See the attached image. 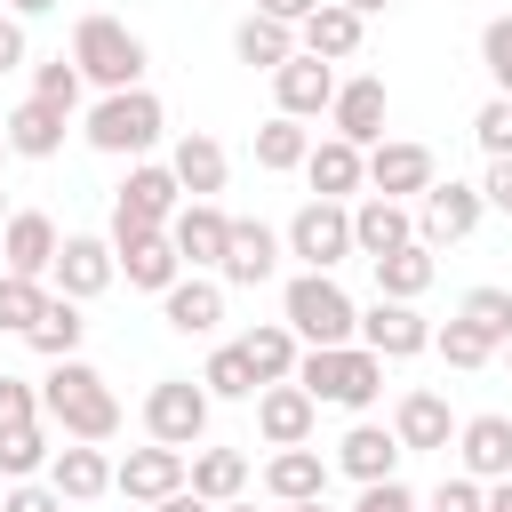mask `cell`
I'll list each match as a JSON object with an SVG mask.
<instances>
[{"label": "cell", "instance_id": "1", "mask_svg": "<svg viewBox=\"0 0 512 512\" xmlns=\"http://www.w3.org/2000/svg\"><path fill=\"white\" fill-rule=\"evenodd\" d=\"M40 416L64 432V440H88V448H104L112 432H120V400H112V384L72 352V360H48V384H40Z\"/></svg>", "mask_w": 512, "mask_h": 512}, {"label": "cell", "instance_id": "2", "mask_svg": "<svg viewBox=\"0 0 512 512\" xmlns=\"http://www.w3.org/2000/svg\"><path fill=\"white\" fill-rule=\"evenodd\" d=\"M280 320H288V336H296L304 352H320V344H352L360 304L336 288V272H296V280L280 288Z\"/></svg>", "mask_w": 512, "mask_h": 512}, {"label": "cell", "instance_id": "3", "mask_svg": "<svg viewBox=\"0 0 512 512\" xmlns=\"http://www.w3.org/2000/svg\"><path fill=\"white\" fill-rule=\"evenodd\" d=\"M288 384H304V392H312V408L328 400V408H352V416H360V408L384 392V360H376L368 344H320V352H304V360H296V376H288Z\"/></svg>", "mask_w": 512, "mask_h": 512}, {"label": "cell", "instance_id": "4", "mask_svg": "<svg viewBox=\"0 0 512 512\" xmlns=\"http://www.w3.org/2000/svg\"><path fill=\"white\" fill-rule=\"evenodd\" d=\"M72 64H80V80H96L104 96H120V88H144V40L120 24V16H80L72 24Z\"/></svg>", "mask_w": 512, "mask_h": 512}, {"label": "cell", "instance_id": "5", "mask_svg": "<svg viewBox=\"0 0 512 512\" xmlns=\"http://www.w3.org/2000/svg\"><path fill=\"white\" fill-rule=\"evenodd\" d=\"M160 128H168V112H160L152 88H120V96H96V104H88V144L112 152V160H120V152H152Z\"/></svg>", "mask_w": 512, "mask_h": 512}, {"label": "cell", "instance_id": "6", "mask_svg": "<svg viewBox=\"0 0 512 512\" xmlns=\"http://www.w3.org/2000/svg\"><path fill=\"white\" fill-rule=\"evenodd\" d=\"M280 248L304 256V272H336V264L352 256V208H344V200H304V208L288 216Z\"/></svg>", "mask_w": 512, "mask_h": 512}, {"label": "cell", "instance_id": "7", "mask_svg": "<svg viewBox=\"0 0 512 512\" xmlns=\"http://www.w3.org/2000/svg\"><path fill=\"white\" fill-rule=\"evenodd\" d=\"M144 432H152L160 448H200V432H208V392H200L192 376H160V384L144 392Z\"/></svg>", "mask_w": 512, "mask_h": 512}, {"label": "cell", "instance_id": "8", "mask_svg": "<svg viewBox=\"0 0 512 512\" xmlns=\"http://www.w3.org/2000/svg\"><path fill=\"white\" fill-rule=\"evenodd\" d=\"M360 160H368V192H376V200H400V208L440 184V176H432V152H424V144H400V136L368 144Z\"/></svg>", "mask_w": 512, "mask_h": 512}, {"label": "cell", "instance_id": "9", "mask_svg": "<svg viewBox=\"0 0 512 512\" xmlns=\"http://www.w3.org/2000/svg\"><path fill=\"white\" fill-rule=\"evenodd\" d=\"M480 216H488V200H480V184H432L424 200H416V240L424 248H448V240H472L480 232Z\"/></svg>", "mask_w": 512, "mask_h": 512}, {"label": "cell", "instance_id": "10", "mask_svg": "<svg viewBox=\"0 0 512 512\" xmlns=\"http://www.w3.org/2000/svg\"><path fill=\"white\" fill-rule=\"evenodd\" d=\"M112 264L128 272V288H152V296H168V288L184 280L176 240H168V232H136V224H112Z\"/></svg>", "mask_w": 512, "mask_h": 512}, {"label": "cell", "instance_id": "11", "mask_svg": "<svg viewBox=\"0 0 512 512\" xmlns=\"http://www.w3.org/2000/svg\"><path fill=\"white\" fill-rule=\"evenodd\" d=\"M184 208V192H176V176L160 168V160H136L128 168V184H120V200H112V224H136V232H168V216Z\"/></svg>", "mask_w": 512, "mask_h": 512}, {"label": "cell", "instance_id": "12", "mask_svg": "<svg viewBox=\"0 0 512 512\" xmlns=\"http://www.w3.org/2000/svg\"><path fill=\"white\" fill-rule=\"evenodd\" d=\"M352 336H360L376 360H416V352H432V320H424L416 304H392V296H376Z\"/></svg>", "mask_w": 512, "mask_h": 512}, {"label": "cell", "instance_id": "13", "mask_svg": "<svg viewBox=\"0 0 512 512\" xmlns=\"http://www.w3.org/2000/svg\"><path fill=\"white\" fill-rule=\"evenodd\" d=\"M456 464H464V480H480V488H496V480H512V416H464L456 424Z\"/></svg>", "mask_w": 512, "mask_h": 512}, {"label": "cell", "instance_id": "14", "mask_svg": "<svg viewBox=\"0 0 512 512\" xmlns=\"http://www.w3.org/2000/svg\"><path fill=\"white\" fill-rule=\"evenodd\" d=\"M384 112H392V96H384V80H336V104H328V128L352 144V152H368V144H384Z\"/></svg>", "mask_w": 512, "mask_h": 512}, {"label": "cell", "instance_id": "15", "mask_svg": "<svg viewBox=\"0 0 512 512\" xmlns=\"http://www.w3.org/2000/svg\"><path fill=\"white\" fill-rule=\"evenodd\" d=\"M168 240H176L184 272H216V264H224V240H232V216H224L216 200H184V208L168 216Z\"/></svg>", "mask_w": 512, "mask_h": 512}, {"label": "cell", "instance_id": "16", "mask_svg": "<svg viewBox=\"0 0 512 512\" xmlns=\"http://www.w3.org/2000/svg\"><path fill=\"white\" fill-rule=\"evenodd\" d=\"M56 248H64L56 216H40V208H8V224H0V256H8V272H16V280H48Z\"/></svg>", "mask_w": 512, "mask_h": 512}, {"label": "cell", "instance_id": "17", "mask_svg": "<svg viewBox=\"0 0 512 512\" xmlns=\"http://www.w3.org/2000/svg\"><path fill=\"white\" fill-rule=\"evenodd\" d=\"M272 272H280V232L256 224V216H232V240H224L216 280H224V288H264Z\"/></svg>", "mask_w": 512, "mask_h": 512}, {"label": "cell", "instance_id": "18", "mask_svg": "<svg viewBox=\"0 0 512 512\" xmlns=\"http://www.w3.org/2000/svg\"><path fill=\"white\" fill-rule=\"evenodd\" d=\"M56 296H72V304H88V296H104L112 280H120V264H112V240H96V232H72L64 248H56Z\"/></svg>", "mask_w": 512, "mask_h": 512}, {"label": "cell", "instance_id": "19", "mask_svg": "<svg viewBox=\"0 0 512 512\" xmlns=\"http://www.w3.org/2000/svg\"><path fill=\"white\" fill-rule=\"evenodd\" d=\"M184 464H192L184 448H160V440H152V448H128V456L112 464V488H120L128 504H160V496L184 488Z\"/></svg>", "mask_w": 512, "mask_h": 512}, {"label": "cell", "instance_id": "20", "mask_svg": "<svg viewBox=\"0 0 512 512\" xmlns=\"http://www.w3.org/2000/svg\"><path fill=\"white\" fill-rule=\"evenodd\" d=\"M272 96H280V112L288 120H320L328 104H336V64H320V56H288L280 72H272Z\"/></svg>", "mask_w": 512, "mask_h": 512}, {"label": "cell", "instance_id": "21", "mask_svg": "<svg viewBox=\"0 0 512 512\" xmlns=\"http://www.w3.org/2000/svg\"><path fill=\"white\" fill-rule=\"evenodd\" d=\"M400 440H392V424H352L344 440H336V472H352L360 488H376V480H400Z\"/></svg>", "mask_w": 512, "mask_h": 512}, {"label": "cell", "instance_id": "22", "mask_svg": "<svg viewBox=\"0 0 512 512\" xmlns=\"http://www.w3.org/2000/svg\"><path fill=\"white\" fill-rule=\"evenodd\" d=\"M160 320H168L176 336H216V320H224V280H208V272H184V280L160 296Z\"/></svg>", "mask_w": 512, "mask_h": 512}, {"label": "cell", "instance_id": "23", "mask_svg": "<svg viewBox=\"0 0 512 512\" xmlns=\"http://www.w3.org/2000/svg\"><path fill=\"white\" fill-rule=\"evenodd\" d=\"M312 416H320V408H312L304 384H264V392H256V432H264L272 448H304V440H312Z\"/></svg>", "mask_w": 512, "mask_h": 512}, {"label": "cell", "instance_id": "24", "mask_svg": "<svg viewBox=\"0 0 512 512\" xmlns=\"http://www.w3.org/2000/svg\"><path fill=\"white\" fill-rule=\"evenodd\" d=\"M48 488H56L64 504H96V496L112 488V456L88 448V440H64V448L48 456Z\"/></svg>", "mask_w": 512, "mask_h": 512}, {"label": "cell", "instance_id": "25", "mask_svg": "<svg viewBox=\"0 0 512 512\" xmlns=\"http://www.w3.org/2000/svg\"><path fill=\"white\" fill-rule=\"evenodd\" d=\"M64 120H72V112H56V104L24 96V104L0 120V136H8V152H16V160H56V152H64Z\"/></svg>", "mask_w": 512, "mask_h": 512}, {"label": "cell", "instance_id": "26", "mask_svg": "<svg viewBox=\"0 0 512 512\" xmlns=\"http://www.w3.org/2000/svg\"><path fill=\"white\" fill-rule=\"evenodd\" d=\"M408 240H416V216H408L400 200H376V192H368V200L352 208V256L376 264V256H392V248H408Z\"/></svg>", "mask_w": 512, "mask_h": 512}, {"label": "cell", "instance_id": "27", "mask_svg": "<svg viewBox=\"0 0 512 512\" xmlns=\"http://www.w3.org/2000/svg\"><path fill=\"white\" fill-rule=\"evenodd\" d=\"M360 32H368V24H360L352 8L320 0V8L296 24V48H304V56H320V64H344V56H360Z\"/></svg>", "mask_w": 512, "mask_h": 512}, {"label": "cell", "instance_id": "28", "mask_svg": "<svg viewBox=\"0 0 512 512\" xmlns=\"http://www.w3.org/2000/svg\"><path fill=\"white\" fill-rule=\"evenodd\" d=\"M392 440L416 456V448H448L456 440V416H448V400L440 392H400V408H392Z\"/></svg>", "mask_w": 512, "mask_h": 512}, {"label": "cell", "instance_id": "29", "mask_svg": "<svg viewBox=\"0 0 512 512\" xmlns=\"http://www.w3.org/2000/svg\"><path fill=\"white\" fill-rule=\"evenodd\" d=\"M184 488H192L200 504H240V496H248V456H240V448H192Z\"/></svg>", "mask_w": 512, "mask_h": 512}, {"label": "cell", "instance_id": "30", "mask_svg": "<svg viewBox=\"0 0 512 512\" xmlns=\"http://www.w3.org/2000/svg\"><path fill=\"white\" fill-rule=\"evenodd\" d=\"M168 176H176V192L184 200H208V192H224V144L216 136H176V152H168Z\"/></svg>", "mask_w": 512, "mask_h": 512}, {"label": "cell", "instance_id": "31", "mask_svg": "<svg viewBox=\"0 0 512 512\" xmlns=\"http://www.w3.org/2000/svg\"><path fill=\"white\" fill-rule=\"evenodd\" d=\"M264 488H272V504H312V496H328L320 448H280V456L264 464Z\"/></svg>", "mask_w": 512, "mask_h": 512}, {"label": "cell", "instance_id": "32", "mask_svg": "<svg viewBox=\"0 0 512 512\" xmlns=\"http://www.w3.org/2000/svg\"><path fill=\"white\" fill-rule=\"evenodd\" d=\"M304 176H312V192H320V200H344V192H360V184H368V160H360L344 136H328V144H312V152H304Z\"/></svg>", "mask_w": 512, "mask_h": 512}, {"label": "cell", "instance_id": "33", "mask_svg": "<svg viewBox=\"0 0 512 512\" xmlns=\"http://www.w3.org/2000/svg\"><path fill=\"white\" fill-rule=\"evenodd\" d=\"M432 280H440V264H432V248H424V240H408V248L376 256V296H392V304H416Z\"/></svg>", "mask_w": 512, "mask_h": 512}, {"label": "cell", "instance_id": "34", "mask_svg": "<svg viewBox=\"0 0 512 512\" xmlns=\"http://www.w3.org/2000/svg\"><path fill=\"white\" fill-rule=\"evenodd\" d=\"M80 336H88V320H80V304H72V296H48V304H40V320L24 328V344H32L40 360H72V352H80Z\"/></svg>", "mask_w": 512, "mask_h": 512}, {"label": "cell", "instance_id": "35", "mask_svg": "<svg viewBox=\"0 0 512 512\" xmlns=\"http://www.w3.org/2000/svg\"><path fill=\"white\" fill-rule=\"evenodd\" d=\"M240 352H248L256 384H288V376H296V360H304V344L288 336V320H264V328H248V336H240Z\"/></svg>", "mask_w": 512, "mask_h": 512}, {"label": "cell", "instance_id": "36", "mask_svg": "<svg viewBox=\"0 0 512 512\" xmlns=\"http://www.w3.org/2000/svg\"><path fill=\"white\" fill-rule=\"evenodd\" d=\"M232 56H240V64H256V72H280V64L296 56V32H288V24H272V16H240Z\"/></svg>", "mask_w": 512, "mask_h": 512}, {"label": "cell", "instance_id": "37", "mask_svg": "<svg viewBox=\"0 0 512 512\" xmlns=\"http://www.w3.org/2000/svg\"><path fill=\"white\" fill-rule=\"evenodd\" d=\"M304 152H312V128H304V120H288V112H272V120L256 128V168H272V176H288V168H304Z\"/></svg>", "mask_w": 512, "mask_h": 512}, {"label": "cell", "instance_id": "38", "mask_svg": "<svg viewBox=\"0 0 512 512\" xmlns=\"http://www.w3.org/2000/svg\"><path fill=\"white\" fill-rule=\"evenodd\" d=\"M200 392H208V400H256L264 384H256V368H248V352H240V344H216V352H208V368H200Z\"/></svg>", "mask_w": 512, "mask_h": 512}, {"label": "cell", "instance_id": "39", "mask_svg": "<svg viewBox=\"0 0 512 512\" xmlns=\"http://www.w3.org/2000/svg\"><path fill=\"white\" fill-rule=\"evenodd\" d=\"M456 320H464V328H480L488 344H504V336H512V288H496V280H480V288H464V304H456Z\"/></svg>", "mask_w": 512, "mask_h": 512}, {"label": "cell", "instance_id": "40", "mask_svg": "<svg viewBox=\"0 0 512 512\" xmlns=\"http://www.w3.org/2000/svg\"><path fill=\"white\" fill-rule=\"evenodd\" d=\"M48 424H16V432H0V480H32V472H48Z\"/></svg>", "mask_w": 512, "mask_h": 512}, {"label": "cell", "instance_id": "41", "mask_svg": "<svg viewBox=\"0 0 512 512\" xmlns=\"http://www.w3.org/2000/svg\"><path fill=\"white\" fill-rule=\"evenodd\" d=\"M432 352H440L448 368H488V360H496V344H488L480 328H464V320H448V328H432Z\"/></svg>", "mask_w": 512, "mask_h": 512}, {"label": "cell", "instance_id": "42", "mask_svg": "<svg viewBox=\"0 0 512 512\" xmlns=\"http://www.w3.org/2000/svg\"><path fill=\"white\" fill-rule=\"evenodd\" d=\"M40 304H48V288H40V280L0 272V328H8V336H24V328L40 320Z\"/></svg>", "mask_w": 512, "mask_h": 512}, {"label": "cell", "instance_id": "43", "mask_svg": "<svg viewBox=\"0 0 512 512\" xmlns=\"http://www.w3.org/2000/svg\"><path fill=\"white\" fill-rule=\"evenodd\" d=\"M80 88H88V80H80V64H72V56H48V64L32 72V96H40V104H56V112H72V104H80Z\"/></svg>", "mask_w": 512, "mask_h": 512}, {"label": "cell", "instance_id": "44", "mask_svg": "<svg viewBox=\"0 0 512 512\" xmlns=\"http://www.w3.org/2000/svg\"><path fill=\"white\" fill-rule=\"evenodd\" d=\"M472 136H480L488 160H512V96H488V104L472 112Z\"/></svg>", "mask_w": 512, "mask_h": 512}, {"label": "cell", "instance_id": "45", "mask_svg": "<svg viewBox=\"0 0 512 512\" xmlns=\"http://www.w3.org/2000/svg\"><path fill=\"white\" fill-rule=\"evenodd\" d=\"M480 64H488L496 96H512V16H488L480 24Z\"/></svg>", "mask_w": 512, "mask_h": 512}, {"label": "cell", "instance_id": "46", "mask_svg": "<svg viewBox=\"0 0 512 512\" xmlns=\"http://www.w3.org/2000/svg\"><path fill=\"white\" fill-rule=\"evenodd\" d=\"M16 424H40V392L0 368V432H16Z\"/></svg>", "mask_w": 512, "mask_h": 512}, {"label": "cell", "instance_id": "47", "mask_svg": "<svg viewBox=\"0 0 512 512\" xmlns=\"http://www.w3.org/2000/svg\"><path fill=\"white\" fill-rule=\"evenodd\" d=\"M0 512H64V496H56L48 480H16V488L0 496Z\"/></svg>", "mask_w": 512, "mask_h": 512}, {"label": "cell", "instance_id": "48", "mask_svg": "<svg viewBox=\"0 0 512 512\" xmlns=\"http://www.w3.org/2000/svg\"><path fill=\"white\" fill-rule=\"evenodd\" d=\"M480 504H488V488H480V480H464V472H456V480H440V496H432V512H480Z\"/></svg>", "mask_w": 512, "mask_h": 512}, {"label": "cell", "instance_id": "49", "mask_svg": "<svg viewBox=\"0 0 512 512\" xmlns=\"http://www.w3.org/2000/svg\"><path fill=\"white\" fill-rule=\"evenodd\" d=\"M352 512H416V496L400 488V480H376V488H360V504Z\"/></svg>", "mask_w": 512, "mask_h": 512}, {"label": "cell", "instance_id": "50", "mask_svg": "<svg viewBox=\"0 0 512 512\" xmlns=\"http://www.w3.org/2000/svg\"><path fill=\"white\" fill-rule=\"evenodd\" d=\"M480 200H488L496 216H512V160H488V176H480Z\"/></svg>", "mask_w": 512, "mask_h": 512}, {"label": "cell", "instance_id": "51", "mask_svg": "<svg viewBox=\"0 0 512 512\" xmlns=\"http://www.w3.org/2000/svg\"><path fill=\"white\" fill-rule=\"evenodd\" d=\"M312 8H320V0H256V16H272V24H288V32H296Z\"/></svg>", "mask_w": 512, "mask_h": 512}, {"label": "cell", "instance_id": "52", "mask_svg": "<svg viewBox=\"0 0 512 512\" xmlns=\"http://www.w3.org/2000/svg\"><path fill=\"white\" fill-rule=\"evenodd\" d=\"M16 64H24V24L0 16V72H16Z\"/></svg>", "mask_w": 512, "mask_h": 512}, {"label": "cell", "instance_id": "53", "mask_svg": "<svg viewBox=\"0 0 512 512\" xmlns=\"http://www.w3.org/2000/svg\"><path fill=\"white\" fill-rule=\"evenodd\" d=\"M152 512H216V504H200V496H192V488H176V496H160V504H152Z\"/></svg>", "mask_w": 512, "mask_h": 512}, {"label": "cell", "instance_id": "54", "mask_svg": "<svg viewBox=\"0 0 512 512\" xmlns=\"http://www.w3.org/2000/svg\"><path fill=\"white\" fill-rule=\"evenodd\" d=\"M48 8H56V0H8V16H16V24H24V16H48Z\"/></svg>", "mask_w": 512, "mask_h": 512}, {"label": "cell", "instance_id": "55", "mask_svg": "<svg viewBox=\"0 0 512 512\" xmlns=\"http://www.w3.org/2000/svg\"><path fill=\"white\" fill-rule=\"evenodd\" d=\"M336 8H352V16H360V24H368V16H384V8H392V0H336Z\"/></svg>", "mask_w": 512, "mask_h": 512}, {"label": "cell", "instance_id": "56", "mask_svg": "<svg viewBox=\"0 0 512 512\" xmlns=\"http://www.w3.org/2000/svg\"><path fill=\"white\" fill-rule=\"evenodd\" d=\"M480 512H512V480H496V488H488V504H480Z\"/></svg>", "mask_w": 512, "mask_h": 512}, {"label": "cell", "instance_id": "57", "mask_svg": "<svg viewBox=\"0 0 512 512\" xmlns=\"http://www.w3.org/2000/svg\"><path fill=\"white\" fill-rule=\"evenodd\" d=\"M280 512H328V496H312V504H280Z\"/></svg>", "mask_w": 512, "mask_h": 512}, {"label": "cell", "instance_id": "58", "mask_svg": "<svg viewBox=\"0 0 512 512\" xmlns=\"http://www.w3.org/2000/svg\"><path fill=\"white\" fill-rule=\"evenodd\" d=\"M216 512H256V504H248V496H240V504H216Z\"/></svg>", "mask_w": 512, "mask_h": 512}, {"label": "cell", "instance_id": "59", "mask_svg": "<svg viewBox=\"0 0 512 512\" xmlns=\"http://www.w3.org/2000/svg\"><path fill=\"white\" fill-rule=\"evenodd\" d=\"M496 352H504V368H512V336H504V344H496Z\"/></svg>", "mask_w": 512, "mask_h": 512}, {"label": "cell", "instance_id": "60", "mask_svg": "<svg viewBox=\"0 0 512 512\" xmlns=\"http://www.w3.org/2000/svg\"><path fill=\"white\" fill-rule=\"evenodd\" d=\"M0 224H8V192H0Z\"/></svg>", "mask_w": 512, "mask_h": 512}, {"label": "cell", "instance_id": "61", "mask_svg": "<svg viewBox=\"0 0 512 512\" xmlns=\"http://www.w3.org/2000/svg\"><path fill=\"white\" fill-rule=\"evenodd\" d=\"M0 160H8V136H0Z\"/></svg>", "mask_w": 512, "mask_h": 512}]
</instances>
